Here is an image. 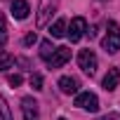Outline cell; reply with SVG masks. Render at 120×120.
<instances>
[{
	"label": "cell",
	"mask_w": 120,
	"mask_h": 120,
	"mask_svg": "<svg viewBox=\"0 0 120 120\" xmlns=\"http://www.w3.org/2000/svg\"><path fill=\"white\" fill-rule=\"evenodd\" d=\"M101 47H104L108 54H115V52L120 49V26H118L115 21H108V33L104 35Z\"/></svg>",
	"instance_id": "obj_1"
},
{
	"label": "cell",
	"mask_w": 120,
	"mask_h": 120,
	"mask_svg": "<svg viewBox=\"0 0 120 120\" xmlns=\"http://www.w3.org/2000/svg\"><path fill=\"white\" fill-rule=\"evenodd\" d=\"M78 66H80L85 73L94 75V73H97V66H99L97 54H94L92 49H80V54H78Z\"/></svg>",
	"instance_id": "obj_2"
},
{
	"label": "cell",
	"mask_w": 120,
	"mask_h": 120,
	"mask_svg": "<svg viewBox=\"0 0 120 120\" xmlns=\"http://www.w3.org/2000/svg\"><path fill=\"white\" fill-rule=\"evenodd\" d=\"M85 31H87V21H85L82 17L71 19V26H66V35L71 38V42H78V40L85 35Z\"/></svg>",
	"instance_id": "obj_3"
},
{
	"label": "cell",
	"mask_w": 120,
	"mask_h": 120,
	"mask_svg": "<svg viewBox=\"0 0 120 120\" xmlns=\"http://www.w3.org/2000/svg\"><path fill=\"white\" fill-rule=\"evenodd\" d=\"M75 106L82 108V111L94 113V111H99V99H97V94H92V92H80V94L75 97Z\"/></svg>",
	"instance_id": "obj_4"
},
{
	"label": "cell",
	"mask_w": 120,
	"mask_h": 120,
	"mask_svg": "<svg viewBox=\"0 0 120 120\" xmlns=\"http://www.w3.org/2000/svg\"><path fill=\"white\" fill-rule=\"evenodd\" d=\"M54 10H56V0H40V7H38V28H42L52 19Z\"/></svg>",
	"instance_id": "obj_5"
},
{
	"label": "cell",
	"mask_w": 120,
	"mask_h": 120,
	"mask_svg": "<svg viewBox=\"0 0 120 120\" xmlns=\"http://www.w3.org/2000/svg\"><path fill=\"white\" fill-rule=\"evenodd\" d=\"M21 113H24V120H40L38 101H35L33 97H24V99H21Z\"/></svg>",
	"instance_id": "obj_6"
},
{
	"label": "cell",
	"mask_w": 120,
	"mask_h": 120,
	"mask_svg": "<svg viewBox=\"0 0 120 120\" xmlns=\"http://www.w3.org/2000/svg\"><path fill=\"white\" fill-rule=\"evenodd\" d=\"M68 59H71V49H68V47H56L54 54H52V59H49L47 64H49V68H61Z\"/></svg>",
	"instance_id": "obj_7"
},
{
	"label": "cell",
	"mask_w": 120,
	"mask_h": 120,
	"mask_svg": "<svg viewBox=\"0 0 120 120\" xmlns=\"http://www.w3.org/2000/svg\"><path fill=\"white\" fill-rule=\"evenodd\" d=\"M118 82H120V68H108V73L104 75V90L106 92H113L115 87H118Z\"/></svg>",
	"instance_id": "obj_8"
},
{
	"label": "cell",
	"mask_w": 120,
	"mask_h": 120,
	"mask_svg": "<svg viewBox=\"0 0 120 120\" xmlns=\"http://www.w3.org/2000/svg\"><path fill=\"white\" fill-rule=\"evenodd\" d=\"M28 12H31V7H28V3H26V0H14V3H12V17L14 19H26L28 17Z\"/></svg>",
	"instance_id": "obj_9"
},
{
	"label": "cell",
	"mask_w": 120,
	"mask_h": 120,
	"mask_svg": "<svg viewBox=\"0 0 120 120\" xmlns=\"http://www.w3.org/2000/svg\"><path fill=\"white\" fill-rule=\"evenodd\" d=\"M59 90H61L64 94H75V92H78V80L71 78V75L59 78Z\"/></svg>",
	"instance_id": "obj_10"
},
{
	"label": "cell",
	"mask_w": 120,
	"mask_h": 120,
	"mask_svg": "<svg viewBox=\"0 0 120 120\" xmlns=\"http://www.w3.org/2000/svg\"><path fill=\"white\" fill-rule=\"evenodd\" d=\"M66 26H68L66 19H56V21L49 26V35H52V38H64V35H66Z\"/></svg>",
	"instance_id": "obj_11"
},
{
	"label": "cell",
	"mask_w": 120,
	"mask_h": 120,
	"mask_svg": "<svg viewBox=\"0 0 120 120\" xmlns=\"http://www.w3.org/2000/svg\"><path fill=\"white\" fill-rule=\"evenodd\" d=\"M54 45H52V40H42L40 42V56L45 59V61H49V59H52V54H54Z\"/></svg>",
	"instance_id": "obj_12"
},
{
	"label": "cell",
	"mask_w": 120,
	"mask_h": 120,
	"mask_svg": "<svg viewBox=\"0 0 120 120\" xmlns=\"http://www.w3.org/2000/svg\"><path fill=\"white\" fill-rule=\"evenodd\" d=\"M7 38H10V33H7V21H5V14L0 12V47L7 45Z\"/></svg>",
	"instance_id": "obj_13"
},
{
	"label": "cell",
	"mask_w": 120,
	"mask_h": 120,
	"mask_svg": "<svg viewBox=\"0 0 120 120\" xmlns=\"http://www.w3.org/2000/svg\"><path fill=\"white\" fill-rule=\"evenodd\" d=\"M14 66V56L7 52H0V71H10Z\"/></svg>",
	"instance_id": "obj_14"
},
{
	"label": "cell",
	"mask_w": 120,
	"mask_h": 120,
	"mask_svg": "<svg viewBox=\"0 0 120 120\" xmlns=\"http://www.w3.org/2000/svg\"><path fill=\"white\" fill-rule=\"evenodd\" d=\"M0 120H14L12 118V111H10V106H7V101L0 97Z\"/></svg>",
	"instance_id": "obj_15"
},
{
	"label": "cell",
	"mask_w": 120,
	"mask_h": 120,
	"mask_svg": "<svg viewBox=\"0 0 120 120\" xmlns=\"http://www.w3.org/2000/svg\"><path fill=\"white\" fill-rule=\"evenodd\" d=\"M28 82H31L33 90H42V75H40V73H33V75L28 78Z\"/></svg>",
	"instance_id": "obj_16"
},
{
	"label": "cell",
	"mask_w": 120,
	"mask_h": 120,
	"mask_svg": "<svg viewBox=\"0 0 120 120\" xmlns=\"http://www.w3.org/2000/svg\"><path fill=\"white\" fill-rule=\"evenodd\" d=\"M35 40H38V35H35V31H33V33H26V38H24V45L28 47V45H33Z\"/></svg>",
	"instance_id": "obj_17"
},
{
	"label": "cell",
	"mask_w": 120,
	"mask_h": 120,
	"mask_svg": "<svg viewBox=\"0 0 120 120\" xmlns=\"http://www.w3.org/2000/svg\"><path fill=\"white\" fill-rule=\"evenodd\" d=\"M7 80H10V85H12V87H17V85H21V75H17V73H14V75H10Z\"/></svg>",
	"instance_id": "obj_18"
},
{
	"label": "cell",
	"mask_w": 120,
	"mask_h": 120,
	"mask_svg": "<svg viewBox=\"0 0 120 120\" xmlns=\"http://www.w3.org/2000/svg\"><path fill=\"white\" fill-rule=\"evenodd\" d=\"M99 120H115V115H104V118H99Z\"/></svg>",
	"instance_id": "obj_19"
},
{
	"label": "cell",
	"mask_w": 120,
	"mask_h": 120,
	"mask_svg": "<svg viewBox=\"0 0 120 120\" xmlns=\"http://www.w3.org/2000/svg\"><path fill=\"white\" fill-rule=\"evenodd\" d=\"M59 120H66V118H59Z\"/></svg>",
	"instance_id": "obj_20"
}]
</instances>
